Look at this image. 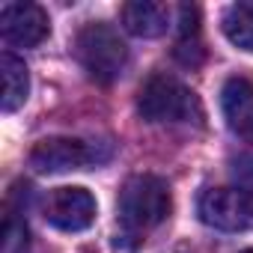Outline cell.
<instances>
[{
	"instance_id": "cell-1",
	"label": "cell",
	"mask_w": 253,
	"mask_h": 253,
	"mask_svg": "<svg viewBox=\"0 0 253 253\" xmlns=\"http://www.w3.org/2000/svg\"><path fill=\"white\" fill-rule=\"evenodd\" d=\"M170 209H173V197L161 176H152V173L131 176L122 185L119 203H116L122 238H128L131 247H137L149 229H155L158 223L167 220ZM122 238H116V241H122Z\"/></svg>"
},
{
	"instance_id": "cell-2",
	"label": "cell",
	"mask_w": 253,
	"mask_h": 253,
	"mask_svg": "<svg viewBox=\"0 0 253 253\" xmlns=\"http://www.w3.org/2000/svg\"><path fill=\"white\" fill-rule=\"evenodd\" d=\"M75 57L84 66V72L98 84H113L128 66V48H125L122 36L104 21H89L78 30Z\"/></svg>"
},
{
	"instance_id": "cell-3",
	"label": "cell",
	"mask_w": 253,
	"mask_h": 253,
	"mask_svg": "<svg viewBox=\"0 0 253 253\" xmlns=\"http://www.w3.org/2000/svg\"><path fill=\"white\" fill-rule=\"evenodd\" d=\"M137 110L146 122H200L203 119V104L197 92L167 72L152 75L140 86Z\"/></svg>"
},
{
	"instance_id": "cell-4",
	"label": "cell",
	"mask_w": 253,
	"mask_h": 253,
	"mask_svg": "<svg viewBox=\"0 0 253 253\" xmlns=\"http://www.w3.org/2000/svg\"><path fill=\"white\" fill-rule=\"evenodd\" d=\"M200 220L223 232L253 229V194L244 188H209L197 203Z\"/></svg>"
},
{
	"instance_id": "cell-5",
	"label": "cell",
	"mask_w": 253,
	"mask_h": 253,
	"mask_svg": "<svg viewBox=\"0 0 253 253\" xmlns=\"http://www.w3.org/2000/svg\"><path fill=\"white\" fill-rule=\"evenodd\" d=\"M110 152H98V143L75 140V137H48L39 140L30 152V167L36 173H69L84 170L89 164L107 161Z\"/></svg>"
},
{
	"instance_id": "cell-6",
	"label": "cell",
	"mask_w": 253,
	"mask_h": 253,
	"mask_svg": "<svg viewBox=\"0 0 253 253\" xmlns=\"http://www.w3.org/2000/svg\"><path fill=\"white\" fill-rule=\"evenodd\" d=\"M42 217L63 232H81L95 220V197L86 188H54L42 200Z\"/></svg>"
},
{
	"instance_id": "cell-7",
	"label": "cell",
	"mask_w": 253,
	"mask_h": 253,
	"mask_svg": "<svg viewBox=\"0 0 253 253\" xmlns=\"http://www.w3.org/2000/svg\"><path fill=\"white\" fill-rule=\"evenodd\" d=\"M0 33L9 45L36 48L48 39L51 21L48 12L36 3H3L0 6Z\"/></svg>"
},
{
	"instance_id": "cell-8",
	"label": "cell",
	"mask_w": 253,
	"mask_h": 253,
	"mask_svg": "<svg viewBox=\"0 0 253 253\" xmlns=\"http://www.w3.org/2000/svg\"><path fill=\"white\" fill-rule=\"evenodd\" d=\"M220 107L229 131L253 140V84L247 78H229L220 89Z\"/></svg>"
},
{
	"instance_id": "cell-9",
	"label": "cell",
	"mask_w": 253,
	"mask_h": 253,
	"mask_svg": "<svg viewBox=\"0 0 253 253\" xmlns=\"http://www.w3.org/2000/svg\"><path fill=\"white\" fill-rule=\"evenodd\" d=\"M122 27L131 36L140 39H155L170 27V6L152 3V0H131L122 6Z\"/></svg>"
},
{
	"instance_id": "cell-10",
	"label": "cell",
	"mask_w": 253,
	"mask_h": 253,
	"mask_svg": "<svg viewBox=\"0 0 253 253\" xmlns=\"http://www.w3.org/2000/svg\"><path fill=\"white\" fill-rule=\"evenodd\" d=\"M0 75H3V113H15L30 92V75L24 60H18L15 54H3L0 57Z\"/></svg>"
},
{
	"instance_id": "cell-11",
	"label": "cell",
	"mask_w": 253,
	"mask_h": 253,
	"mask_svg": "<svg viewBox=\"0 0 253 253\" xmlns=\"http://www.w3.org/2000/svg\"><path fill=\"white\" fill-rule=\"evenodd\" d=\"M220 27H223V36L235 48L253 54V0H238V3H229L223 9Z\"/></svg>"
},
{
	"instance_id": "cell-12",
	"label": "cell",
	"mask_w": 253,
	"mask_h": 253,
	"mask_svg": "<svg viewBox=\"0 0 253 253\" xmlns=\"http://www.w3.org/2000/svg\"><path fill=\"white\" fill-rule=\"evenodd\" d=\"M0 253H30L27 226L15 214H6V220H3V250Z\"/></svg>"
},
{
	"instance_id": "cell-13",
	"label": "cell",
	"mask_w": 253,
	"mask_h": 253,
	"mask_svg": "<svg viewBox=\"0 0 253 253\" xmlns=\"http://www.w3.org/2000/svg\"><path fill=\"white\" fill-rule=\"evenodd\" d=\"M241 173H244V176H247V179H253V152H250V155H244V158H241Z\"/></svg>"
},
{
	"instance_id": "cell-14",
	"label": "cell",
	"mask_w": 253,
	"mask_h": 253,
	"mask_svg": "<svg viewBox=\"0 0 253 253\" xmlns=\"http://www.w3.org/2000/svg\"><path fill=\"white\" fill-rule=\"evenodd\" d=\"M241 253H253V247H250V250H241Z\"/></svg>"
}]
</instances>
